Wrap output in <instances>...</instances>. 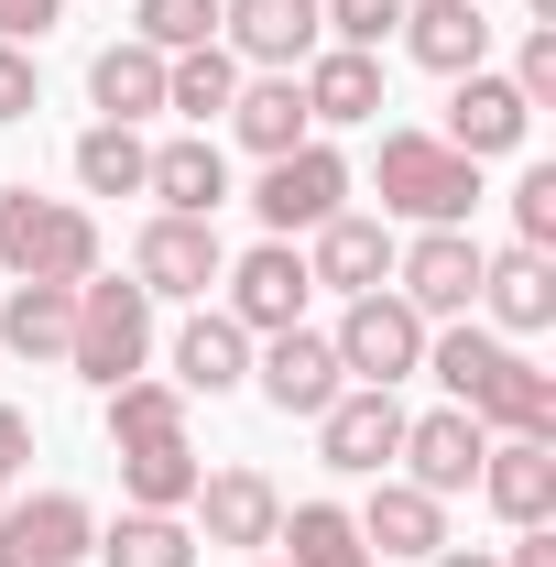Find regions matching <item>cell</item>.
<instances>
[{"mask_svg":"<svg viewBox=\"0 0 556 567\" xmlns=\"http://www.w3.org/2000/svg\"><path fill=\"white\" fill-rule=\"evenodd\" d=\"M393 284H404V306H415L425 328H436V317H470V306H481V240H470V229H415V240L393 251Z\"/></svg>","mask_w":556,"mask_h":567,"instance_id":"8","label":"cell"},{"mask_svg":"<svg viewBox=\"0 0 556 567\" xmlns=\"http://www.w3.org/2000/svg\"><path fill=\"white\" fill-rule=\"evenodd\" d=\"M66 328H76V284H11L0 295V350L11 360H66Z\"/></svg>","mask_w":556,"mask_h":567,"instance_id":"27","label":"cell"},{"mask_svg":"<svg viewBox=\"0 0 556 567\" xmlns=\"http://www.w3.org/2000/svg\"><path fill=\"white\" fill-rule=\"evenodd\" d=\"M404 55H415L425 76H470L491 55V22H481V0H404Z\"/></svg>","mask_w":556,"mask_h":567,"instance_id":"20","label":"cell"},{"mask_svg":"<svg viewBox=\"0 0 556 567\" xmlns=\"http://www.w3.org/2000/svg\"><path fill=\"white\" fill-rule=\"evenodd\" d=\"M306 284H328V295H382V284H393V229L339 208L317 229V251H306Z\"/></svg>","mask_w":556,"mask_h":567,"instance_id":"22","label":"cell"},{"mask_svg":"<svg viewBox=\"0 0 556 567\" xmlns=\"http://www.w3.org/2000/svg\"><path fill=\"white\" fill-rule=\"evenodd\" d=\"M33 110H44V76L22 44H0V121H33Z\"/></svg>","mask_w":556,"mask_h":567,"instance_id":"37","label":"cell"},{"mask_svg":"<svg viewBox=\"0 0 556 567\" xmlns=\"http://www.w3.org/2000/svg\"><path fill=\"white\" fill-rule=\"evenodd\" d=\"M229 99H240V55H229V44L164 55V110H186L197 132H208V121H229Z\"/></svg>","mask_w":556,"mask_h":567,"instance_id":"30","label":"cell"},{"mask_svg":"<svg viewBox=\"0 0 556 567\" xmlns=\"http://www.w3.org/2000/svg\"><path fill=\"white\" fill-rule=\"evenodd\" d=\"M317 447H328V470H349V481H382L393 447H404V404H393L382 382H360V393H339V404L317 415Z\"/></svg>","mask_w":556,"mask_h":567,"instance_id":"13","label":"cell"},{"mask_svg":"<svg viewBox=\"0 0 556 567\" xmlns=\"http://www.w3.org/2000/svg\"><path fill=\"white\" fill-rule=\"evenodd\" d=\"M142 197H164V218H218V197H229V153H218L208 132L164 142L153 175H142Z\"/></svg>","mask_w":556,"mask_h":567,"instance_id":"24","label":"cell"},{"mask_svg":"<svg viewBox=\"0 0 556 567\" xmlns=\"http://www.w3.org/2000/svg\"><path fill=\"white\" fill-rule=\"evenodd\" d=\"M99 546V513L76 492H33V502H0V567H76Z\"/></svg>","mask_w":556,"mask_h":567,"instance_id":"11","label":"cell"},{"mask_svg":"<svg viewBox=\"0 0 556 567\" xmlns=\"http://www.w3.org/2000/svg\"><path fill=\"white\" fill-rule=\"evenodd\" d=\"M349 524H360L371 557H436V546H447V502L415 492V481H371V502H360Z\"/></svg>","mask_w":556,"mask_h":567,"instance_id":"19","label":"cell"},{"mask_svg":"<svg viewBox=\"0 0 556 567\" xmlns=\"http://www.w3.org/2000/svg\"><path fill=\"white\" fill-rule=\"evenodd\" d=\"M251 382H262V404H274V415H328V404L349 393V382H339V350H328L317 328H274V350H262Z\"/></svg>","mask_w":556,"mask_h":567,"instance_id":"18","label":"cell"},{"mask_svg":"<svg viewBox=\"0 0 556 567\" xmlns=\"http://www.w3.org/2000/svg\"><path fill=\"white\" fill-rule=\"evenodd\" d=\"M317 22H328V44H360V55H382V33L404 22V0H317Z\"/></svg>","mask_w":556,"mask_h":567,"instance_id":"34","label":"cell"},{"mask_svg":"<svg viewBox=\"0 0 556 567\" xmlns=\"http://www.w3.org/2000/svg\"><path fill=\"white\" fill-rule=\"evenodd\" d=\"M87 99H99V121H153L164 110V55L153 44H99L87 55Z\"/></svg>","mask_w":556,"mask_h":567,"instance_id":"28","label":"cell"},{"mask_svg":"<svg viewBox=\"0 0 556 567\" xmlns=\"http://www.w3.org/2000/svg\"><path fill=\"white\" fill-rule=\"evenodd\" d=\"M251 208H262V229H274V240H295V229H328V218L349 208V164L328 153V142H295V153H274V164H262Z\"/></svg>","mask_w":556,"mask_h":567,"instance_id":"7","label":"cell"},{"mask_svg":"<svg viewBox=\"0 0 556 567\" xmlns=\"http://www.w3.org/2000/svg\"><path fill=\"white\" fill-rule=\"evenodd\" d=\"M142 360H153V295L121 284V274H87L76 284V328H66V371L99 382V393H121Z\"/></svg>","mask_w":556,"mask_h":567,"instance_id":"5","label":"cell"},{"mask_svg":"<svg viewBox=\"0 0 556 567\" xmlns=\"http://www.w3.org/2000/svg\"><path fill=\"white\" fill-rule=\"evenodd\" d=\"M218 33H229L240 66H262V76H295L317 44H328L317 0H218Z\"/></svg>","mask_w":556,"mask_h":567,"instance_id":"9","label":"cell"},{"mask_svg":"<svg viewBox=\"0 0 556 567\" xmlns=\"http://www.w3.org/2000/svg\"><path fill=\"white\" fill-rule=\"evenodd\" d=\"M218 274H229L218 218H142V240H132V284L142 295H208Z\"/></svg>","mask_w":556,"mask_h":567,"instance_id":"10","label":"cell"},{"mask_svg":"<svg viewBox=\"0 0 556 567\" xmlns=\"http://www.w3.org/2000/svg\"><path fill=\"white\" fill-rule=\"evenodd\" d=\"M295 87H306V121H382V55H360V44H317L306 66H295Z\"/></svg>","mask_w":556,"mask_h":567,"instance_id":"21","label":"cell"},{"mask_svg":"<svg viewBox=\"0 0 556 567\" xmlns=\"http://www.w3.org/2000/svg\"><path fill=\"white\" fill-rule=\"evenodd\" d=\"M229 132L251 142L262 164H274V153H295V142H317V121H306V87H295V76H240V99H229Z\"/></svg>","mask_w":556,"mask_h":567,"instance_id":"26","label":"cell"},{"mask_svg":"<svg viewBox=\"0 0 556 567\" xmlns=\"http://www.w3.org/2000/svg\"><path fill=\"white\" fill-rule=\"evenodd\" d=\"M513 99H524V110H556V22H535V33H524V66H513Z\"/></svg>","mask_w":556,"mask_h":567,"instance_id":"36","label":"cell"},{"mask_svg":"<svg viewBox=\"0 0 556 567\" xmlns=\"http://www.w3.org/2000/svg\"><path fill=\"white\" fill-rule=\"evenodd\" d=\"M470 492H481L513 535H524V524H556V436H491Z\"/></svg>","mask_w":556,"mask_h":567,"instance_id":"12","label":"cell"},{"mask_svg":"<svg viewBox=\"0 0 556 567\" xmlns=\"http://www.w3.org/2000/svg\"><path fill=\"white\" fill-rule=\"evenodd\" d=\"M218 284H229V306H218V317H240V328H262V339H274V328H295V317H306V295H317L295 240H262V251H240Z\"/></svg>","mask_w":556,"mask_h":567,"instance_id":"14","label":"cell"},{"mask_svg":"<svg viewBox=\"0 0 556 567\" xmlns=\"http://www.w3.org/2000/svg\"><path fill=\"white\" fill-rule=\"evenodd\" d=\"M481 306L513 328V339H535V328H556V262L546 251H481Z\"/></svg>","mask_w":556,"mask_h":567,"instance_id":"23","label":"cell"},{"mask_svg":"<svg viewBox=\"0 0 556 567\" xmlns=\"http://www.w3.org/2000/svg\"><path fill=\"white\" fill-rule=\"evenodd\" d=\"M524 11H535V22H556V0H524Z\"/></svg>","mask_w":556,"mask_h":567,"instance_id":"42","label":"cell"},{"mask_svg":"<svg viewBox=\"0 0 556 567\" xmlns=\"http://www.w3.org/2000/svg\"><path fill=\"white\" fill-rule=\"evenodd\" d=\"M132 44L197 55V44H218V0H132Z\"/></svg>","mask_w":556,"mask_h":567,"instance_id":"33","label":"cell"},{"mask_svg":"<svg viewBox=\"0 0 556 567\" xmlns=\"http://www.w3.org/2000/svg\"><path fill=\"white\" fill-rule=\"evenodd\" d=\"M425 567H502V557H481V546H436Z\"/></svg>","mask_w":556,"mask_h":567,"instance_id":"41","label":"cell"},{"mask_svg":"<svg viewBox=\"0 0 556 567\" xmlns=\"http://www.w3.org/2000/svg\"><path fill=\"white\" fill-rule=\"evenodd\" d=\"M0 274L11 284H87L99 274V218L76 208V197L0 186Z\"/></svg>","mask_w":556,"mask_h":567,"instance_id":"4","label":"cell"},{"mask_svg":"<svg viewBox=\"0 0 556 567\" xmlns=\"http://www.w3.org/2000/svg\"><path fill=\"white\" fill-rule=\"evenodd\" d=\"M251 567H284V557H251Z\"/></svg>","mask_w":556,"mask_h":567,"instance_id":"43","label":"cell"},{"mask_svg":"<svg viewBox=\"0 0 556 567\" xmlns=\"http://www.w3.org/2000/svg\"><path fill=\"white\" fill-rule=\"evenodd\" d=\"M425 339H436V328H425L404 295H349V317H339V339H328V350H339V371H360V382H382V393H393L404 371H425Z\"/></svg>","mask_w":556,"mask_h":567,"instance_id":"6","label":"cell"},{"mask_svg":"<svg viewBox=\"0 0 556 567\" xmlns=\"http://www.w3.org/2000/svg\"><path fill=\"white\" fill-rule=\"evenodd\" d=\"M66 22V0H0V44H44Z\"/></svg>","mask_w":556,"mask_h":567,"instance_id":"38","label":"cell"},{"mask_svg":"<svg viewBox=\"0 0 556 567\" xmlns=\"http://www.w3.org/2000/svg\"><path fill=\"white\" fill-rule=\"evenodd\" d=\"M371 186H382V218H415V229H470L481 208V164L436 132H382Z\"/></svg>","mask_w":556,"mask_h":567,"instance_id":"3","label":"cell"},{"mask_svg":"<svg viewBox=\"0 0 556 567\" xmlns=\"http://www.w3.org/2000/svg\"><path fill=\"white\" fill-rule=\"evenodd\" d=\"M22 458H33V415L0 404V502H11V481H22Z\"/></svg>","mask_w":556,"mask_h":567,"instance_id":"39","label":"cell"},{"mask_svg":"<svg viewBox=\"0 0 556 567\" xmlns=\"http://www.w3.org/2000/svg\"><path fill=\"white\" fill-rule=\"evenodd\" d=\"M110 458H121V502L132 513H186L197 502V436H186V393L175 382H153L132 371L121 393H110Z\"/></svg>","mask_w":556,"mask_h":567,"instance_id":"1","label":"cell"},{"mask_svg":"<svg viewBox=\"0 0 556 567\" xmlns=\"http://www.w3.org/2000/svg\"><path fill=\"white\" fill-rule=\"evenodd\" d=\"M240 382H251V328L197 306L175 328V393H240Z\"/></svg>","mask_w":556,"mask_h":567,"instance_id":"25","label":"cell"},{"mask_svg":"<svg viewBox=\"0 0 556 567\" xmlns=\"http://www.w3.org/2000/svg\"><path fill=\"white\" fill-rule=\"evenodd\" d=\"M87 557H110V567H197V524H186V513H132V502H121V524H110Z\"/></svg>","mask_w":556,"mask_h":567,"instance_id":"29","label":"cell"},{"mask_svg":"<svg viewBox=\"0 0 556 567\" xmlns=\"http://www.w3.org/2000/svg\"><path fill=\"white\" fill-rule=\"evenodd\" d=\"M425 371H436L447 404L481 415L491 436H556V371H535L513 339H491V328H447V339H425Z\"/></svg>","mask_w":556,"mask_h":567,"instance_id":"2","label":"cell"},{"mask_svg":"<svg viewBox=\"0 0 556 567\" xmlns=\"http://www.w3.org/2000/svg\"><path fill=\"white\" fill-rule=\"evenodd\" d=\"M502 567H556V524H524V546H513Z\"/></svg>","mask_w":556,"mask_h":567,"instance_id":"40","label":"cell"},{"mask_svg":"<svg viewBox=\"0 0 556 567\" xmlns=\"http://www.w3.org/2000/svg\"><path fill=\"white\" fill-rule=\"evenodd\" d=\"M513 229H524V251H556V164H524V186H513Z\"/></svg>","mask_w":556,"mask_h":567,"instance_id":"35","label":"cell"},{"mask_svg":"<svg viewBox=\"0 0 556 567\" xmlns=\"http://www.w3.org/2000/svg\"><path fill=\"white\" fill-rule=\"evenodd\" d=\"M481 447H491V425L481 415H459V404H436V415H404V447H393V458H404V481H415V492H470V481H481Z\"/></svg>","mask_w":556,"mask_h":567,"instance_id":"15","label":"cell"},{"mask_svg":"<svg viewBox=\"0 0 556 567\" xmlns=\"http://www.w3.org/2000/svg\"><path fill=\"white\" fill-rule=\"evenodd\" d=\"M197 546H274L284 524V492L262 481V470H197Z\"/></svg>","mask_w":556,"mask_h":567,"instance_id":"16","label":"cell"},{"mask_svg":"<svg viewBox=\"0 0 556 567\" xmlns=\"http://www.w3.org/2000/svg\"><path fill=\"white\" fill-rule=\"evenodd\" d=\"M142 175H153V142H142L132 121L76 132V186H87V197H142Z\"/></svg>","mask_w":556,"mask_h":567,"instance_id":"32","label":"cell"},{"mask_svg":"<svg viewBox=\"0 0 556 567\" xmlns=\"http://www.w3.org/2000/svg\"><path fill=\"white\" fill-rule=\"evenodd\" d=\"M524 132H535V110L513 99V76L470 66L459 87H447V132H436V142H459L470 164H491V153H524Z\"/></svg>","mask_w":556,"mask_h":567,"instance_id":"17","label":"cell"},{"mask_svg":"<svg viewBox=\"0 0 556 567\" xmlns=\"http://www.w3.org/2000/svg\"><path fill=\"white\" fill-rule=\"evenodd\" d=\"M274 546H284V567H371V546H360V524L339 502H295L274 524Z\"/></svg>","mask_w":556,"mask_h":567,"instance_id":"31","label":"cell"}]
</instances>
